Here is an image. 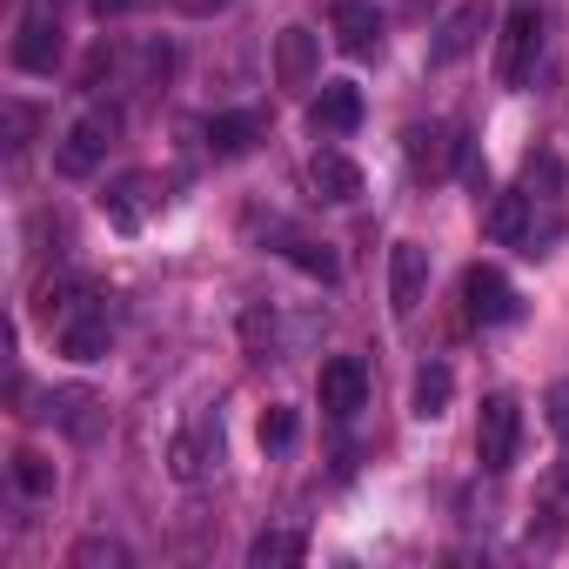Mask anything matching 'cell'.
Instances as JSON below:
<instances>
[{
  "mask_svg": "<svg viewBox=\"0 0 569 569\" xmlns=\"http://www.w3.org/2000/svg\"><path fill=\"white\" fill-rule=\"evenodd\" d=\"M68 61V34H61V0H34L14 28V68L21 74H54Z\"/></svg>",
  "mask_w": 569,
  "mask_h": 569,
  "instance_id": "cell-5",
  "label": "cell"
},
{
  "mask_svg": "<svg viewBox=\"0 0 569 569\" xmlns=\"http://www.w3.org/2000/svg\"><path fill=\"white\" fill-rule=\"evenodd\" d=\"M28 134H34V108L28 101H8V154H21Z\"/></svg>",
  "mask_w": 569,
  "mask_h": 569,
  "instance_id": "cell-29",
  "label": "cell"
},
{
  "mask_svg": "<svg viewBox=\"0 0 569 569\" xmlns=\"http://www.w3.org/2000/svg\"><path fill=\"white\" fill-rule=\"evenodd\" d=\"M309 128H316L322 141L356 134V128H362V88H356V81H322V94L309 101Z\"/></svg>",
  "mask_w": 569,
  "mask_h": 569,
  "instance_id": "cell-17",
  "label": "cell"
},
{
  "mask_svg": "<svg viewBox=\"0 0 569 569\" xmlns=\"http://www.w3.org/2000/svg\"><path fill=\"white\" fill-rule=\"evenodd\" d=\"M542 409H549V429H556V436H569V382H556V389L542 396Z\"/></svg>",
  "mask_w": 569,
  "mask_h": 569,
  "instance_id": "cell-30",
  "label": "cell"
},
{
  "mask_svg": "<svg viewBox=\"0 0 569 569\" xmlns=\"http://www.w3.org/2000/svg\"><path fill=\"white\" fill-rule=\"evenodd\" d=\"M422 296H429V248L396 241L389 248V309H396V322H409L422 309Z\"/></svg>",
  "mask_w": 569,
  "mask_h": 569,
  "instance_id": "cell-13",
  "label": "cell"
},
{
  "mask_svg": "<svg viewBox=\"0 0 569 569\" xmlns=\"http://www.w3.org/2000/svg\"><path fill=\"white\" fill-rule=\"evenodd\" d=\"M549 502L569 509V449H562V462H556V476H549Z\"/></svg>",
  "mask_w": 569,
  "mask_h": 569,
  "instance_id": "cell-32",
  "label": "cell"
},
{
  "mask_svg": "<svg viewBox=\"0 0 569 569\" xmlns=\"http://www.w3.org/2000/svg\"><path fill=\"white\" fill-rule=\"evenodd\" d=\"M296 436H302V416L296 409H268L261 416V449H289Z\"/></svg>",
  "mask_w": 569,
  "mask_h": 569,
  "instance_id": "cell-28",
  "label": "cell"
},
{
  "mask_svg": "<svg viewBox=\"0 0 569 569\" xmlns=\"http://www.w3.org/2000/svg\"><path fill=\"white\" fill-rule=\"evenodd\" d=\"M48 422H54L61 436H74V442H94V436H101V422H108V402H101L94 389L68 382V389H54V396H48Z\"/></svg>",
  "mask_w": 569,
  "mask_h": 569,
  "instance_id": "cell-16",
  "label": "cell"
},
{
  "mask_svg": "<svg viewBox=\"0 0 569 569\" xmlns=\"http://www.w3.org/2000/svg\"><path fill=\"white\" fill-rule=\"evenodd\" d=\"M522 194H536V201H562V161H556L549 148H536V154L522 161Z\"/></svg>",
  "mask_w": 569,
  "mask_h": 569,
  "instance_id": "cell-26",
  "label": "cell"
},
{
  "mask_svg": "<svg viewBox=\"0 0 569 569\" xmlns=\"http://www.w3.org/2000/svg\"><path fill=\"white\" fill-rule=\"evenodd\" d=\"M241 349H248V362H281V356H289V336H281V316H274L268 302L241 309Z\"/></svg>",
  "mask_w": 569,
  "mask_h": 569,
  "instance_id": "cell-20",
  "label": "cell"
},
{
  "mask_svg": "<svg viewBox=\"0 0 569 569\" xmlns=\"http://www.w3.org/2000/svg\"><path fill=\"white\" fill-rule=\"evenodd\" d=\"M489 28H496V8H489V0H462V8L436 28V41H429V68H456V61H469V54L482 48Z\"/></svg>",
  "mask_w": 569,
  "mask_h": 569,
  "instance_id": "cell-10",
  "label": "cell"
},
{
  "mask_svg": "<svg viewBox=\"0 0 569 569\" xmlns=\"http://www.w3.org/2000/svg\"><path fill=\"white\" fill-rule=\"evenodd\" d=\"M168 8H174V14H188V21H214L228 0H168Z\"/></svg>",
  "mask_w": 569,
  "mask_h": 569,
  "instance_id": "cell-31",
  "label": "cell"
},
{
  "mask_svg": "<svg viewBox=\"0 0 569 569\" xmlns=\"http://www.w3.org/2000/svg\"><path fill=\"white\" fill-rule=\"evenodd\" d=\"M8 476H14V496H28V502H48V496H54V462H48L41 449H21Z\"/></svg>",
  "mask_w": 569,
  "mask_h": 569,
  "instance_id": "cell-24",
  "label": "cell"
},
{
  "mask_svg": "<svg viewBox=\"0 0 569 569\" xmlns=\"http://www.w3.org/2000/svg\"><path fill=\"white\" fill-rule=\"evenodd\" d=\"M254 234H261L281 261H296L302 274H316V281H336V274H342V261H336V248H329V241L302 234L296 221H281V214H254Z\"/></svg>",
  "mask_w": 569,
  "mask_h": 569,
  "instance_id": "cell-8",
  "label": "cell"
},
{
  "mask_svg": "<svg viewBox=\"0 0 569 569\" xmlns=\"http://www.w3.org/2000/svg\"><path fill=\"white\" fill-rule=\"evenodd\" d=\"M261 134H268V121H261L254 108H234V114H214V121H208V148H214L221 161H228V154H248Z\"/></svg>",
  "mask_w": 569,
  "mask_h": 569,
  "instance_id": "cell-21",
  "label": "cell"
},
{
  "mask_svg": "<svg viewBox=\"0 0 569 569\" xmlns=\"http://www.w3.org/2000/svg\"><path fill=\"white\" fill-rule=\"evenodd\" d=\"M316 68H322V41L309 28H281V41H274V81L281 88H316Z\"/></svg>",
  "mask_w": 569,
  "mask_h": 569,
  "instance_id": "cell-18",
  "label": "cell"
},
{
  "mask_svg": "<svg viewBox=\"0 0 569 569\" xmlns=\"http://www.w3.org/2000/svg\"><path fill=\"white\" fill-rule=\"evenodd\" d=\"M168 68H174L168 41H141V48H134V74H128V88L154 94V88H168Z\"/></svg>",
  "mask_w": 569,
  "mask_h": 569,
  "instance_id": "cell-25",
  "label": "cell"
},
{
  "mask_svg": "<svg viewBox=\"0 0 569 569\" xmlns=\"http://www.w3.org/2000/svg\"><path fill=\"white\" fill-rule=\"evenodd\" d=\"M221 456H228V442H221V409H194V416L174 429V442H168V476H174V482H208V476L221 469Z\"/></svg>",
  "mask_w": 569,
  "mask_h": 569,
  "instance_id": "cell-4",
  "label": "cell"
},
{
  "mask_svg": "<svg viewBox=\"0 0 569 569\" xmlns=\"http://www.w3.org/2000/svg\"><path fill=\"white\" fill-rule=\"evenodd\" d=\"M114 141H121V108H114V101H88V108L61 128V141H54V174L88 181V174L108 161Z\"/></svg>",
  "mask_w": 569,
  "mask_h": 569,
  "instance_id": "cell-3",
  "label": "cell"
},
{
  "mask_svg": "<svg viewBox=\"0 0 569 569\" xmlns=\"http://www.w3.org/2000/svg\"><path fill=\"white\" fill-rule=\"evenodd\" d=\"M68 562H74V569H128L134 556H128V542H114V536H88V542H74Z\"/></svg>",
  "mask_w": 569,
  "mask_h": 569,
  "instance_id": "cell-27",
  "label": "cell"
},
{
  "mask_svg": "<svg viewBox=\"0 0 569 569\" xmlns=\"http://www.w3.org/2000/svg\"><path fill=\"white\" fill-rule=\"evenodd\" d=\"M302 556H309V536L302 529H261L248 542V562L254 569H281V562H302Z\"/></svg>",
  "mask_w": 569,
  "mask_h": 569,
  "instance_id": "cell-23",
  "label": "cell"
},
{
  "mask_svg": "<svg viewBox=\"0 0 569 569\" xmlns=\"http://www.w3.org/2000/svg\"><path fill=\"white\" fill-rule=\"evenodd\" d=\"M309 181H316V194H322V201H356V194H362V168H356L342 148H316Z\"/></svg>",
  "mask_w": 569,
  "mask_h": 569,
  "instance_id": "cell-19",
  "label": "cell"
},
{
  "mask_svg": "<svg viewBox=\"0 0 569 569\" xmlns=\"http://www.w3.org/2000/svg\"><path fill=\"white\" fill-rule=\"evenodd\" d=\"M462 309H469V322H476V329H502V322H516V316H522V296L509 289V274H502V268L476 261V268L462 274Z\"/></svg>",
  "mask_w": 569,
  "mask_h": 569,
  "instance_id": "cell-9",
  "label": "cell"
},
{
  "mask_svg": "<svg viewBox=\"0 0 569 569\" xmlns=\"http://www.w3.org/2000/svg\"><path fill=\"white\" fill-rule=\"evenodd\" d=\"M61 8H68V0H61Z\"/></svg>",
  "mask_w": 569,
  "mask_h": 569,
  "instance_id": "cell-33",
  "label": "cell"
},
{
  "mask_svg": "<svg viewBox=\"0 0 569 569\" xmlns=\"http://www.w3.org/2000/svg\"><path fill=\"white\" fill-rule=\"evenodd\" d=\"M316 396H322V409H329L336 422H356V416H362V402H369V369H362L356 356H336V362L322 369Z\"/></svg>",
  "mask_w": 569,
  "mask_h": 569,
  "instance_id": "cell-15",
  "label": "cell"
},
{
  "mask_svg": "<svg viewBox=\"0 0 569 569\" xmlns=\"http://www.w3.org/2000/svg\"><path fill=\"white\" fill-rule=\"evenodd\" d=\"M516 442H522V409H516V396H509V389L482 396V416H476V456H482V469L502 476V469L516 462Z\"/></svg>",
  "mask_w": 569,
  "mask_h": 569,
  "instance_id": "cell-7",
  "label": "cell"
},
{
  "mask_svg": "<svg viewBox=\"0 0 569 569\" xmlns=\"http://www.w3.org/2000/svg\"><path fill=\"white\" fill-rule=\"evenodd\" d=\"M154 208H161V181H154V174H141V168H134V174H121V181H108V194H101V214H108L121 234H134Z\"/></svg>",
  "mask_w": 569,
  "mask_h": 569,
  "instance_id": "cell-14",
  "label": "cell"
},
{
  "mask_svg": "<svg viewBox=\"0 0 569 569\" xmlns=\"http://www.w3.org/2000/svg\"><path fill=\"white\" fill-rule=\"evenodd\" d=\"M482 228H489V241H502V248L542 261V254L562 241V201H536V194L516 188V194H496V201H489Z\"/></svg>",
  "mask_w": 569,
  "mask_h": 569,
  "instance_id": "cell-2",
  "label": "cell"
},
{
  "mask_svg": "<svg viewBox=\"0 0 569 569\" xmlns=\"http://www.w3.org/2000/svg\"><path fill=\"white\" fill-rule=\"evenodd\" d=\"M536 54H542V8L536 0H516L509 21H502V48H496V81L502 88H529Z\"/></svg>",
  "mask_w": 569,
  "mask_h": 569,
  "instance_id": "cell-6",
  "label": "cell"
},
{
  "mask_svg": "<svg viewBox=\"0 0 569 569\" xmlns=\"http://www.w3.org/2000/svg\"><path fill=\"white\" fill-rule=\"evenodd\" d=\"M329 28H336V48L349 61L382 54V8L376 0H329Z\"/></svg>",
  "mask_w": 569,
  "mask_h": 569,
  "instance_id": "cell-12",
  "label": "cell"
},
{
  "mask_svg": "<svg viewBox=\"0 0 569 569\" xmlns=\"http://www.w3.org/2000/svg\"><path fill=\"white\" fill-rule=\"evenodd\" d=\"M41 322H48V336H54V349L68 362H101L114 349L121 309H114V296L81 289V281H48L41 289Z\"/></svg>",
  "mask_w": 569,
  "mask_h": 569,
  "instance_id": "cell-1",
  "label": "cell"
},
{
  "mask_svg": "<svg viewBox=\"0 0 569 569\" xmlns=\"http://www.w3.org/2000/svg\"><path fill=\"white\" fill-rule=\"evenodd\" d=\"M449 396H456V369H449V362H422L416 382H409V409H416L422 422H436V416L449 409Z\"/></svg>",
  "mask_w": 569,
  "mask_h": 569,
  "instance_id": "cell-22",
  "label": "cell"
},
{
  "mask_svg": "<svg viewBox=\"0 0 569 569\" xmlns=\"http://www.w3.org/2000/svg\"><path fill=\"white\" fill-rule=\"evenodd\" d=\"M402 154H409V174H416V181H442L469 148H462V134H456L449 121H416V128L402 134Z\"/></svg>",
  "mask_w": 569,
  "mask_h": 569,
  "instance_id": "cell-11",
  "label": "cell"
}]
</instances>
